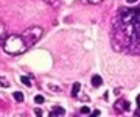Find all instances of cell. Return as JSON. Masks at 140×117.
<instances>
[{
    "label": "cell",
    "mask_w": 140,
    "mask_h": 117,
    "mask_svg": "<svg viewBox=\"0 0 140 117\" xmlns=\"http://www.w3.org/2000/svg\"><path fill=\"white\" fill-rule=\"evenodd\" d=\"M0 83H2V86H3V87H8V86H10V83H8L3 77H0Z\"/></svg>",
    "instance_id": "12"
},
{
    "label": "cell",
    "mask_w": 140,
    "mask_h": 117,
    "mask_svg": "<svg viewBox=\"0 0 140 117\" xmlns=\"http://www.w3.org/2000/svg\"><path fill=\"white\" fill-rule=\"evenodd\" d=\"M12 97L16 98V102H23V94H22V92H19V91L12 94Z\"/></svg>",
    "instance_id": "8"
},
{
    "label": "cell",
    "mask_w": 140,
    "mask_h": 117,
    "mask_svg": "<svg viewBox=\"0 0 140 117\" xmlns=\"http://www.w3.org/2000/svg\"><path fill=\"white\" fill-rule=\"evenodd\" d=\"M92 84L95 86V87H98V86L103 84V80H101V77H100V75H95V77L92 78Z\"/></svg>",
    "instance_id": "3"
},
{
    "label": "cell",
    "mask_w": 140,
    "mask_h": 117,
    "mask_svg": "<svg viewBox=\"0 0 140 117\" xmlns=\"http://www.w3.org/2000/svg\"><path fill=\"white\" fill-rule=\"evenodd\" d=\"M83 3H86V5H95V3H101L103 0H81Z\"/></svg>",
    "instance_id": "9"
},
{
    "label": "cell",
    "mask_w": 140,
    "mask_h": 117,
    "mask_svg": "<svg viewBox=\"0 0 140 117\" xmlns=\"http://www.w3.org/2000/svg\"><path fill=\"white\" fill-rule=\"evenodd\" d=\"M129 3H135V2H139V0H128Z\"/></svg>",
    "instance_id": "16"
},
{
    "label": "cell",
    "mask_w": 140,
    "mask_h": 117,
    "mask_svg": "<svg viewBox=\"0 0 140 117\" xmlns=\"http://www.w3.org/2000/svg\"><path fill=\"white\" fill-rule=\"evenodd\" d=\"M44 2H47L48 5H52L53 8H58L59 5H61V0H44Z\"/></svg>",
    "instance_id": "7"
},
{
    "label": "cell",
    "mask_w": 140,
    "mask_h": 117,
    "mask_svg": "<svg viewBox=\"0 0 140 117\" xmlns=\"http://www.w3.org/2000/svg\"><path fill=\"white\" fill-rule=\"evenodd\" d=\"M42 35H44V30H42L41 27H36V25H33V27H30V28H27V30L23 31L22 39L25 41L27 47H31L33 44H36L37 41L41 39Z\"/></svg>",
    "instance_id": "2"
},
{
    "label": "cell",
    "mask_w": 140,
    "mask_h": 117,
    "mask_svg": "<svg viewBox=\"0 0 140 117\" xmlns=\"http://www.w3.org/2000/svg\"><path fill=\"white\" fill-rule=\"evenodd\" d=\"M115 108H117V109H118V108H120V109H128L129 105L126 102H118V103H115Z\"/></svg>",
    "instance_id": "6"
},
{
    "label": "cell",
    "mask_w": 140,
    "mask_h": 117,
    "mask_svg": "<svg viewBox=\"0 0 140 117\" xmlns=\"http://www.w3.org/2000/svg\"><path fill=\"white\" fill-rule=\"evenodd\" d=\"M137 106L140 108V95H139V97H137Z\"/></svg>",
    "instance_id": "15"
},
{
    "label": "cell",
    "mask_w": 140,
    "mask_h": 117,
    "mask_svg": "<svg viewBox=\"0 0 140 117\" xmlns=\"http://www.w3.org/2000/svg\"><path fill=\"white\" fill-rule=\"evenodd\" d=\"M81 112H83V114H89V112H90V109H89L87 106H84V108H81Z\"/></svg>",
    "instance_id": "13"
},
{
    "label": "cell",
    "mask_w": 140,
    "mask_h": 117,
    "mask_svg": "<svg viewBox=\"0 0 140 117\" xmlns=\"http://www.w3.org/2000/svg\"><path fill=\"white\" fill-rule=\"evenodd\" d=\"M3 48H5V52L8 55H20V53H23L28 47H27V44H25V41L22 39V36L11 35V36L5 37V41H3Z\"/></svg>",
    "instance_id": "1"
},
{
    "label": "cell",
    "mask_w": 140,
    "mask_h": 117,
    "mask_svg": "<svg viewBox=\"0 0 140 117\" xmlns=\"http://www.w3.org/2000/svg\"><path fill=\"white\" fill-rule=\"evenodd\" d=\"M34 102L37 103V105H42L45 100H44V97H42V95H36V97H34Z\"/></svg>",
    "instance_id": "10"
},
{
    "label": "cell",
    "mask_w": 140,
    "mask_h": 117,
    "mask_svg": "<svg viewBox=\"0 0 140 117\" xmlns=\"http://www.w3.org/2000/svg\"><path fill=\"white\" fill-rule=\"evenodd\" d=\"M20 81H22L23 84H27V86H31V81H30L27 77H20Z\"/></svg>",
    "instance_id": "11"
},
{
    "label": "cell",
    "mask_w": 140,
    "mask_h": 117,
    "mask_svg": "<svg viewBox=\"0 0 140 117\" xmlns=\"http://www.w3.org/2000/svg\"><path fill=\"white\" fill-rule=\"evenodd\" d=\"M65 114V111L62 109V108H56V109H53L52 112H50V116L54 117V116H64Z\"/></svg>",
    "instance_id": "4"
},
{
    "label": "cell",
    "mask_w": 140,
    "mask_h": 117,
    "mask_svg": "<svg viewBox=\"0 0 140 117\" xmlns=\"http://www.w3.org/2000/svg\"><path fill=\"white\" fill-rule=\"evenodd\" d=\"M34 114H36V116H39V117H41V116H42V111L39 109V108H37V109H34Z\"/></svg>",
    "instance_id": "14"
},
{
    "label": "cell",
    "mask_w": 140,
    "mask_h": 117,
    "mask_svg": "<svg viewBox=\"0 0 140 117\" xmlns=\"http://www.w3.org/2000/svg\"><path fill=\"white\" fill-rule=\"evenodd\" d=\"M79 89H81V84H79V83H75L73 87H72V95H73V97H76V95H78V92H79Z\"/></svg>",
    "instance_id": "5"
}]
</instances>
